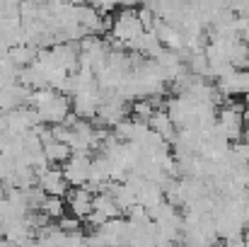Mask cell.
I'll return each mask as SVG.
<instances>
[{
	"label": "cell",
	"mask_w": 249,
	"mask_h": 247,
	"mask_svg": "<svg viewBox=\"0 0 249 247\" xmlns=\"http://www.w3.org/2000/svg\"><path fill=\"white\" fill-rule=\"evenodd\" d=\"M138 17H141V22H143V27L145 29H153L155 27V19H158V15L148 7V5H143L141 10H138Z\"/></svg>",
	"instance_id": "obj_15"
},
{
	"label": "cell",
	"mask_w": 249,
	"mask_h": 247,
	"mask_svg": "<svg viewBox=\"0 0 249 247\" xmlns=\"http://www.w3.org/2000/svg\"><path fill=\"white\" fill-rule=\"evenodd\" d=\"M36 177H39V187L46 194H56V196H66L71 191V182L66 179L63 170H58V165H46V167H36Z\"/></svg>",
	"instance_id": "obj_2"
},
{
	"label": "cell",
	"mask_w": 249,
	"mask_h": 247,
	"mask_svg": "<svg viewBox=\"0 0 249 247\" xmlns=\"http://www.w3.org/2000/svg\"><path fill=\"white\" fill-rule=\"evenodd\" d=\"M36 56H39V49H36L34 44H17V46H10V51H7V58H10L12 63H17L19 68L34 63Z\"/></svg>",
	"instance_id": "obj_9"
},
{
	"label": "cell",
	"mask_w": 249,
	"mask_h": 247,
	"mask_svg": "<svg viewBox=\"0 0 249 247\" xmlns=\"http://www.w3.org/2000/svg\"><path fill=\"white\" fill-rule=\"evenodd\" d=\"M245 245H249V226L245 228Z\"/></svg>",
	"instance_id": "obj_18"
},
{
	"label": "cell",
	"mask_w": 249,
	"mask_h": 247,
	"mask_svg": "<svg viewBox=\"0 0 249 247\" xmlns=\"http://www.w3.org/2000/svg\"><path fill=\"white\" fill-rule=\"evenodd\" d=\"M66 209H68L66 196H56V194H46L44 204L39 206V211H44V213H46L51 221H58V218L66 213Z\"/></svg>",
	"instance_id": "obj_12"
},
{
	"label": "cell",
	"mask_w": 249,
	"mask_h": 247,
	"mask_svg": "<svg viewBox=\"0 0 249 247\" xmlns=\"http://www.w3.org/2000/svg\"><path fill=\"white\" fill-rule=\"evenodd\" d=\"M89 170H92V160L87 153H73L66 163H63V174L71 182V187H83L89 182Z\"/></svg>",
	"instance_id": "obj_3"
},
{
	"label": "cell",
	"mask_w": 249,
	"mask_h": 247,
	"mask_svg": "<svg viewBox=\"0 0 249 247\" xmlns=\"http://www.w3.org/2000/svg\"><path fill=\"white\" fill-rule=\"evenodd\" d=\"M245 2H247V0H225V5H228V7H232L235 12H240V7H242Z\"/></svg>",
	"instance_id": "obj_16"
},
{
	"label": "cell",
	"mask_w": 249,
	"mask_h": 247,
	"mask_svg": "<svg viewBox=\"0 0 249 247\" xmlns=\"http://www.w3.org/2000/svg\"><path fill=\"white\" fill-rule=\"evenodd\" d=\"M148 124H150V129L160 131V133L165 136V141H169V143H174V141H177L179 129H177V124L172 121V116L167 114V109H155Z\"/></svg>",
	"instance_id": "obj_7"
},
{
	"label": "cell",
	"mask_w": 249,
	"mask_h": 247,
	"mask_svg": "<svg viewBox=\"0 0 249 247\" xmlns=\"http://www.w3.org/2000/svg\"><path fill=\"white\" fill-rule=\"evenodd\" d=\"M218 90L225 97H245L249 92V68H235L218 78Z\"/></svg>",
	"instance_id": "obj_4"
},
{
	"label": "cell",
	"mask_w": 249,
	"mask_h": 247,
	"mask_svg": "<svg viewBox=\"0 0 249 247\" xmlns=\"http://www.w3.org/2000/svg\"><path fill=\"white\" fill-rule=\"evenodd\" d=\"M94 211H99V213L107 216V218H116V216L124 213L121 206L116 204L114 194H109V191H97V194H94Z\"/></svg>",
	"instance_id": "obj_10"
},
{
	"label": "cell",
	"mask_w": 249,
	"mask_h": 247,
	"mask_svg": "<svg viewBox=\"0 0 249 247\" xmlns=\"http://www.w3.org/2000/svg\"><path fill=\"white\" fill-rule=\"evenodd\" d=\"M148 131H150V124L141 121V119H124V121H119L114 126V133L121 141H128V143H141Z\"/></svg>",
	"instance_id": "obj_6"
},
{
	"label": "cell",
	"mask_w": 249,
	"mask_h": 247,
	"mask_svg": "<svg viewBox=\"0 0 249 247\" xmlns=\"http://www.w3.org/2000/svg\"><path fill=\"white\" fill-rule=\"evenodd\" d=\"M66 201H68V211L73 216H78L80 221H85L94 211V194L87 187H75L73 191H68Z\"/></svg>",
	"instance_id": "obj_5"
},
{
	"label": "cell",
	"mask_w": 249,
	"mask_h": 247,
	"mask_svg": "<svg viewBox=\"0 0 249 247\" xmlns=\"http://www.w3.org/2000/svg\"><path fill=\"white\" fill-rule=\"evenodd\" d=\"M136 191H138V204H143L145 209H150V206H155V204L165 201V189H162L158 182L145 179V182H143Z\"/></svg>",
	"instance_id": "obj_8"
},
{
	"label": "cell",
	"mask_w": 249,
	"mask_h": 247,
	"mask_svg": "<svg viewBox=\"0 0 249 247\" xmlns=\"http://www.w3.org/2000/svg\"><path fill=\"white\" fill-rule=\"evenodd\" d=\"M143 22H141V17H138V12L133 10V7H121V12L114 17V27H111V37H116L119 41H124V44H128V41H133L136 37H141L143 34Z\"/></svg>",
	"instance_id": "obj_1"
},
{
	"label": "cell",
	"mask_w": 249,
	"mask_h": 247,
	"mask_svg": "<svg viewBox=\"0 0 249 247\" xmlns=\"http://www.w3.org/2000/svg\"><path fill=\"white\" fill-rule=\"evenodd\" d=\"M44 153H46V158H49V163L51 165H63L71 155H73V148H71L68 143L53 138V141L44 143Z\"/></svg>",
	"instance_id": "obj_11"
},
{
	"label": "cell",
	"mask_w": 249,
	"mask_h": 247,
	"mask_svg": "<svg viewBox=\"0 0 249 247\" xmlns=\"http://www.w3.org/2000/svg\"><path fill=\"white\" fill-rule=\"evenodd\" d=\"M58 228H61V230H66V233L78 230V228H80V218H78V216H73V213H71V216H66V213H63V216L58 218Z\"/></svg>",
	"instance_id": "obj_14"
},
{
	"label": "cell",
	"mask_w": 249,
	"mask_h": 247,
	"mask_svg": "<svg viewBox=\"0 0 249 247\" xmlns=\"http://www.w3.org/2000/svg\"><path fill=\"white\" fill-rule=\"evenodd\" d=\"M242 138L249 141V121H245V133H242Z\"/></svg>",
	"instance_id": "obj_17"
},
{
	"label": "cell",
	"mask_w": 249,
	"mask_h": 247,
	"mask_svg": "<svg viewBox=\"0 0 249 247\" xmlns=\"http://www.w3.org/2000/svg\"><path fill=\"white\" fill-rule=\"evenodd\" d=\"M153 112H155V104H153V99H148V97H141L138 102H133V104H131V114H133V119L150 121Z\"/></svg>",
	"instance_id": "obj_13"
}]
</instances>
